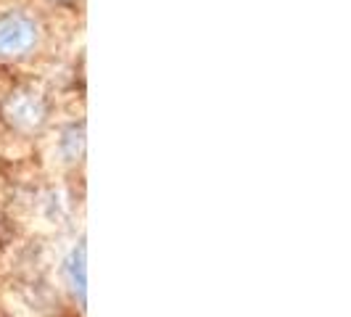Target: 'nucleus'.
Listing matches in <instances>:
<instances>
[{"label": "nucleus", "instance_id": "obj_5", "mask_svg": "<svg viewBox=\"0 0 351 317\" xmlns=\"http://www.w3.org/2000/svg\"><path fill=\"white\" fill-rule=\"evenodd\" d=\"M58 3H66V0H58Z\"/></svg>", "mask_w": 351, "mask_h": 317}, {"label": "nucleus", "instance_id": "obj_2", "mask_svg": "<svg viewBox=\"0 0 351 317\" xmlns=\"http://www.w3.org/2000/svg\"><path fill=\"white\" fill-rule=\"evenodd\" d=\"M3 117L11 127H16L21 132H32L45 122V104L32 90H19L5 98Z\"/></svg>", "mask_w": 351, "mask_h": 317}, {"label": "nucleus", "instance_id": "obj_1", "mask_svg": "<svg viewBox=\"0 0 351 317\" xmlns=\"http://www.w3.org/2000/svg\"><path fill=\"white\" fill-rule=\"evenodd\" d=\"M37 24L27 14H5L0 16V56L3 58H21L35 48Z\"/></svg>", "mask_w": 351, "mask_h": 317}, {"label": "nucleus", "instance_id": "obj_3", "mask_svg": "<svg viewBox=\"0 0 351 317\" xmlns=\"http://www.w3.org/2000/svg\"><path fill=\"white\" fill-rule=\"evenodd\" d=\"M64 270H66V283H69L74 299L80 301V307H85V301H88V248H85V241H80L71 248Z\"/></svg>", "mask_w": 351, "mask_h": 317}, {"label": "nucleus", "instance_id": "obj_4", "mask_svg": "<svg viewBox=\"0 0 351 317\" xmlns=\"http://www.w3.org/2000/svg\"><path fill=\"white\" fill-rule=\"evenodd\" d=\"M58 151L66 161H80L82 154H85V127L82 124H69L64 130V135H61Z\"/></svg>", "mask_w": 351, "mask_h": 317}]
</instances>
